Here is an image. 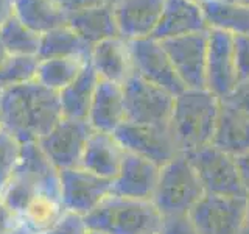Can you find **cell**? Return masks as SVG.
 Instances as JSON below:
<instances>
[{
  "label": "cell",
  "mask_w": 249,
  "mask_h": 234,
  "mask_svg": "<svg viewBox=\"0 0 249 234\" xmlns=\"http://www.w3.org/2000/svg\"><path fill=\"white\" fill-rule=\"evenodd\" d=\"M0 109L3 128L22 144L37 142L64 117L59 92L36 80L0 92Z\"/></svg>",
  "instance_id": "6da1fadb"
},
{
  "label": "cell",
  "mask_w": 249,
  "mask_h": 234,
  "mask_svg": "<svg viewBox=\"0 0 249 234\" xmlns=\"http://www.w3.org/2000/svg\"><path fill=\"white\" fill-rule=\"evenodd\" d=\"M221 100L207 89H185L175 97L170 119L179 152L187 155L213 144Z\"/></svg>",
  "instance_id": "7a4b0ae2"
},
{
  "label": "cell",
  "mask_w": 249,
  "mask_h": 234,
  "mask_svg": "<svg viewBox=\"0 0 249 234\" xmlns=\"http://www.w3.org/2000/svg\"><path fill=\"white\" fill-rule=\"evenodd\" d=\"M89 230L105 234H159L163 217L151 200L107 195L84 217Z\"/></svg>",
  "instance_id": "3957f363"
},
{
  "label": "cell",
  "mask_w": 249,
  "mask_h": 234,
  "mask_svg": "<svg viewBox=\"0 0 249 234\" xmlns=\"http://www.w3.org/2000/svg\"><path fill=\"white\" fill-rule=\"evenodd\" d=\"M199 178L184 153L160 167L153 203L162 217L189 215L193 206L204 197Z\"/></svg>",
  "instance_id": "277c9868"
},
{
  "label": "cell",
  "mask_w": 249,
  "mask_h": 234,
  "mask_svg": "<svg viewBox=\"0 0 249 234\" xmlns=\"http://www.w3.org/2000/svg\"><path fill=\"white\" fill-rule=\"evenodd\" d=\"M185 156L196 172L206 195L246 197L237 158L233 155L210 144Z\"/></svg>",
  "instance_id": "5b68a950"
},
{
  "label": "cell",
  "mask_w": 249,
  "mask_h": 234,
  "mask_svg": "<svg viewBox=\"0 0 249 234\" xmlns=\"http://www.w3.org/2000/svg\"><path fill=\"white\" fill-rule=\"evenodd\" d=\"M126 122L142 125L170 123L175 96L132 72L123 84Z\"/></svg>",
  "instance_id": "8992f818"
},
{
  "label": "cell",
  "mask_w": 249,
  "mask_h": 234,
  "mask_svg": "<svg viewBox=\"0 0 249 234\" xmlns=\"http://www.w3.org/2000/svg\"><path fill=\"white\" fill-rule=\"evenodd\" d=\"M114 136L122 144L124 152L150 159L159 167L165 166L181 153L171 133L170 123L142 125L124 122L115 130Z\"/></svg>",
  "instance_id": "52a82bcc"
},
{
  "label": "cell",
  "mask_w": 249,
  "mask_h": 234,
  "mask_svg": "<svg viewBox=\"0 0 249 234\" xmlns=\"http://www.w3.org/2000/svg\"><path fill=\"white\" fill-rule=\"evenodd\" d=\"M93 133L88 120L62 119L37 140L47 158L59 172L73 169L81 164L84 148Z\"/></svg>",
  "instance_id": "ba28073f"
},
{
  "label": "cell",
  "mask_w": 249,
  "mask_h": 234,
  "mask_svg": "<svg viewBox=\"0 0 249 234\" xmlns=\"http://www.w3.org/2000/svg\"><path fill=\"white\" fill-rule=\"evenodd\" d=\"M246 197L204 195L189 213L199 234H241L245 223Z\"/></svg>",
  "instance_id": "9c48e42d"
},
{
  "label": "cell",
  "mask_w": 249,
  "mask_h": 234,
  "mask_svg": "<svg viewBox=\"0 0 249 234\" xmlns=\"http://www.w3.org/2000/svg\"><path fill=\"white\" fill-rule=\"evenodd\" d=\"M129 49L134 74L168 91L175 97L185 91V86L178 77L173 62L160 41L153 36L134 39V41H129Z\"/></svg>",
  "instance_id": "30bf717a"
},
{
  "label": "cell",
  "mask_w": 249,
  "mask_h": 234,
  "mask_svg": "<svg viewBox=\"0 0 249 234\" xmlns=\"http://www.w3.org/2000/svg\"><path fill=\"white\" fill-rule=\"evenodd\" d=\"M237 84L238 74L233 55V36L229 31L210 28L207 36L206 89L223 100Z\"/></svg>",
  "instance_id": "8fae6325"
},
{
  "label": "cell",
  "mask_w": 249,
  "mask_h": 234,
  "mask_svg": "<svg viewBox=\"0 0 249 234\" xmlns=\"http://www.w3.org/2000/svg\"><path fill=\"white\" fill-rule=\"evenodd\" d=\"M61 203L70 213L88 215L107 195H111V179L101 178L81 166L59 172Z\"/></svg>",
  "instance_id": "7c38bea8"
},
{
  "label": "cell",
  "mask_w": 249,
  "mask_h": 234,
  "mask_svg": "<svg viewBox=\"0 0 249 234\" xmlns=\"http://www.w3.org/2000/svg\"><path fill=\"white\" fill-rule=\"evenodd\" d=\"M209 31L160 41L185 89H206Z\"/></svg>",
  "instance_id": "4fadbf2b"
},
{
  "label": "cell",
  "mask_w": 249,
  "mask_h": 234,
  "mask_svg": "<svg viewBox=\"0 0 249 234\" xmlns=\"http://www.w3.org/2000/svg\"><path fill=\"white\" fill-rule=\"evenodd\" d=\"M159 174L160 167L154 162L126 152L119 174L112 179L111 194L137 200H153Z\"/></svg>",
  "instance_id": "5bb4252c"
},
{
  "label": "cell",
  "mask_w": 249,
  "mask_h": 234,
  "mask_svg": "<svg viewBox=\"0 0 249 234\" xmlns=\"http://www.w3.org/2000/svg\"><path fill=\"white\" fill-rule=\"evenodd\" d=\"M165 0H115L112 2L119 35L126 41L154 35Z\"/></svg>",
  "instance_id": "9a60e30c"
},
{
  "label": "cell",
  "mask_w": 249,
  "mask_h": 234,
  "mask_svg": "<svg viewBox=\"0 0 249 234\" xmlns=\"http://www.w3.org/2000/svg\"><path fill=\"white\" fill-rule=\"evenodd\" d=\"M210 25L199 3L190 0H165L160 19L153 38L158 41L202 33L209 31Z\"/></svg>",
  "instance_id": "2e32d148"
},
{
  "label": "cell",
  "mask_w": 249,
  "mask_h": 234,
  "mask_svg": "<svg viewBox=\"0 0 249 234\" xmlns=\"http://www.w3.org/2000/svg\"><path fill=\"white\" fill-rule=\"evenodd\" d=\"M89 61L101 80L123 84L132 75V58L129 41L112 36L92 45Z\"/></svg>",
  "instance_id": "e0dca14e"
},
{
  "label": "cell",
  "mask_w": 249,
  "mask_h": 234,
  "mask_svg": "<svg viewBox=\"0 0 249 234\" xmlns=\"http://www.w3.org/2000/svg\"><path fill=\"white\" fill-rule=\"evenodd\" d=\"M88 122L93 131L115 133L122 123L126 122L123 86L112 81H98L95 96L92 98Z\"/></svg>",
  "instance_id": "ac0fdd59"
},
{
  "label": "cell",
  "mask_w": 249,
  "mask_h": 234,
  "mask_svg": "<svg viewBox=\"0 0 249 234\" xmlns=\"http://www.w3.org/2000/svg\"><path fill=\"white\" fill-rule=\"evenodd\" d=\"M124 155L126 152L112 133L93 131L86 144L80 166L112 181L122 167Z\"/></svg>",
  "instance_id": "d6986e66"
},
{
  "label": "cell",
  "mask_w": 249,
  "mask_h": 234,
  "mask_svg": "<svg viewBox=\"0 0 249 234\" xmlns=\"http://www.w3.org/2000/svg\"><path fill=\"white\" fill-rule=\"evenodd\" d=\"M18 170L36 184L41 195L61 201L59 170L47 158L37 142L22 144V156Z\"/></svg>",
  "instance_id": "ffe728a7"
},
{
  "label": "cell",
  "mask_w": 249,
  "mask_h": 234,
  "mask_svg": "<svg viewBox=\"0 0 249 234\" xmlns=\"http://www.w3.org/2000/svg\"><path fill=\"white\" fill-rule=\"evenodd\" d=\"M67 23L90 49L92 45L98 44L103 39L120 36L114 16L112 2L69 14Z\"/></svg>",
  "instance_id": "44dd1931"
},
{
  "label": "cell",
  "mask_w": 249,
  "mask_h": 234,
  "mask_svg": "<svg viewBox=\"0 0 249 234\" xmlns=\"http://www.w3.org/2000/svg\"><path fill=\"white\" fill-rule=\"evenodd\" d=\"M100 77L92 67L90 61L86 62L81 74L75 80L59 91V100L62 106V116L67 119L88 120L92 98L95 96Z\"/></svg>",
  "instance_id": "7402d4cb"
},
{
  "label": "cell",
  "mask_w": 249,
  "mask_h": 234,
  "mask_svg": "<svg viewBox=\"0 0 249 234\" xmlns=\"http://www.w3.org/2000/svg\"><path fill=\"white\" fill-rule=\"evenodd\" d=\"M213 145L233 155L249 152V114L232 108L221 101Z\"/></svg>",
  "instance_id": "603a6c76"
},
{
  "label": "cell",
  "mask_w": 249,
  "mask_h": 234,
  "mask_svg": "<svg viewBox=\"0 0 249 234\" xmlns=\"http://www.w3.org/2000/svg\"><path fill=\"white\" fill-rule=\"evenodd\" d=\"M14 16L39 35L67 23V14L54 0H14Z\"/></svg>",
  "instance_id": "cb8c5ba5"
},
{
  "label": "cell",
  "mask_w": 249,
  "mask_h": 234,
  "mask_svg": "<svg viewBox=\"0 0 249 234\" xmlns=\"http://www.w3.org/2000/svg\"><path fill=\"white\" fill-rule=\"evenodd\" d=\"M90 47L75 33V30L64 23L41 35L39 44V59L47 58H66V57H84L89 58Z\"/></svg>",
  "instance_id": "d4e9b609"
},
{
  "label": "cell",
  "mask_w": 249,
  "mask_h": 234,
  "mask_svg": "<svg viewBox=\"0 0 249 234\" xmlns=\"http://www.w3.org/2000/svg\"><path fill=\"white\" fill-rule=\"evenodd\" d=\"M210 28H220L232 35H249V6L224 0H206L201 5Z\"/></svg>",
  "instance_id": "484cf974"
},
{
  "label": "cell",
  "mask_w": 249,
  "mask_h": 234,
  "mask_svg": "<svg viewBox=\"0 0 249 234\" xmlns=\"http://www.w3.org/2000/svg\"><path fill=\"white\" fill-rule=\"evenodd\" d=\"M89 58L66 57V58H47L39 59L36 81L52 91H62L81 74Z\"/></svg>",
  "instance_id": "4316f807"
},
{
  "label": "cell",
  "mask_w": 249,
  "mask_h": 234,
  "mask_svg": "<svg viewBox=\"0 0 249 234\" xmlns=\"http://www.w3.org/2000/svg\"><path fill=\"white\" fill-rule=\"evenodd\" d=\"M0 39L10 55H20V57H37L41 35L16 18L10 19L0 28Z\"/></svg>",
  "instance_id": "83f0119b"
},
{
  "label": "cell",
  "mask_w": 249,
  "mask_h": 234,
  "mask_svg": "<svg viewBox=\"0 0 249 234\" xmlns=\"http://www.w3.org/2000/svg\"><path fill=\"white\" fill-rule=\"evenodd\" d=\"M64 211L66 209L62 208V203L59 200L39 195L20 214L22 225H25L36 234H42L54 225V222L64 214Z\"/></svg>",
  "instance_id": "f1b7e54d"
},
{
  "label": "cell",
  "mask_w": 249,
  "mask_h": 234,
  "mask_svg": "<svg viewBox=\"0 0 249 234\" xmlns=\"http://www.w3.org/2000/svg\"><path fill=\"white\" fill-rule=\"evenodd\" d=\"M39 66L37 57H20L10 55L0 66V92L27 84L36 80Z\"/></svg>",
  "instance_id": "f546056e"
},
{
  "label": "cell",
  "mask_w": 249,
  "mask_h": 234,
  "mask_svg": "<svg viewBox=\"0 0 249 234\" xmlns=\"http://www.w3.org/2000/svg\"><path fill=\"white\" fill-rule=\"evenodd\" d=\"M22 156V142L13 133L0 130V195L18 170Z\"/></svg>",
  "instance_id": "4dcf8cb0"
},
{
  "label": "cell",
  "mask_w": 249,
  "mask_h": 234,
  "mask_svg": "<svg viewBox=\"0 0 249 234\" xmlns=\"http://www.w3.org/2000/svg\"><path fill=\"white\" fill-rule=\"evenodd\" d=\"M42 234H89V226L86 223L84 215L64 211L53 226Z\"/></svg>",
  "instance_id": "1f68e13d"
},
{
  "label": "cell",
  "mask_w": 249,
  "mask_h": 234,
  "mask_svg": "<svg viewBox=\"0 0 249 234\" xmlns=\"http://www.w3.org/2000/svg\"><path fill=\"white\" fill-rule=\"evenodd\" d=\"M233 36V55L238 74V81L249 80V35Z\"/></svg>",
  "instance_id": "d6a6232c"
},
{
  "label": "cell",
  "mask_w": 249,
  "mask_h": 234,
  "mask_svg": "<svg viewBox=\"0 0 249 234\" xmlns=\"http://www.w3.org/2000/svg\"><path fill=\"white\" fill-rule=\"evenodd\" d=\"M159 234H199L190 222L189 215L163 217Z\"/></svg>",
  "instance_id": "836d02e7"
},
{
  "label": "cell",
  "mask_w": 249,
  "mask_h": 234,
  "mask_svg": "<svg viewBox=\"0 0 249 234\" xmlns=\"http://www.w3.org/2000/svg\"><path fill=\"white\" fill-rule=\"evenodd\" d=\"M223 103L229 105L232 108L238 109V111L249 114V80H243L238 81V84L235 86L228 97L221 100Z\"/></svg>",
  "instance_id": "e575fe53"
},
{
  "label": "cell",
  "mask_w": 249,
  "mask_h": 234,
  "mask_svg": "<svg viewBox=\"0 0 249 234\" xmlns=\"http://www.w3.org/2000/svg\"><path fill=\"white\" fill-rule=\"evenodd\" d=\"M22 225L20 215L0 197V234H6Z\"/></svg>",
  "instance_id": "d590c367"
},
{
  "label": "cell",
  "mask_w": 249,
  "mask_h": 234,
  "mask_svg": "<svg viewBox=\"0 0 249 234\" xmlns=\"http://www.w3.org/2000/svg\"><path fill=\"white\" fill-rule=\"evenodd\" d=\"M54 2H56L61 6V10L69 16L76 11L88 10V8L111 3V0H54Z\"/></svg>",
  "instance_id": "8d00e7d4"
},
{
  "label": "cell",
  "mask_w": 249,
  "mask_h": 234,
  "mask_svg": "<svg viewBox=\"0 0 249 234\" xmlns=\"http://www.w3.org/2000/svg\"><path fill=\"white\" fill-rule=\"evenodd\" d=\"M237 164L240 169L241 181H243V187L246 191V195H249V152L245 155L237 156Z\"/></svg>",
  "instance_id": "74e56055"
},
{
  "label": "cell",
  "mask_w": 249,
  "mask_h": 234,
  "mask_svg": "<svg viewBox=\"0 0 249 234\" xmlns=\"http://www.w3.org/2000/svg\"><path fill=\"white\" fill-rule=\"evenodd\" d=\"M14 18V0H0V28Z\"/></svg>",
  "instance_id": "f35d334b"
},
{
  "label": "cell",
  "mask_w": 249,
  "mask_h": 234,
  "mask_svg": "<svg viewBox=\"0 0 249 234\" xmlns=\"http://www.w3.org/2000/svg\"><path fill=\"white\" fill-rule=\"evenodd\" d=\"M249 234V195H246V209H245V223H243V233Z\"/></svg>",
  "instance_id": "ab89813d"
},
{
  "label": "cell",
  "mask_w": 249,
  "mask_h": 234,
  "mask_svg": "<svg viewBox=\"0 0 249 234\" xmlns=\"http://www.w3.org/2000/svg\"><path fill=\"white\" fill-rule=\"evenodd\" d=\"M6 234H36V233H33L30 228H27L25 225H20V226H18L16 230H13V231H10V233H6Z\"/></svg>",
  "instance_id": "60d3db41"
},
{
  "label": "cell",
  "mask_w": 249,
  "mask_h": 234,
  "mask_svg": "<svg viewBox=\"0 0 249 234\" xmlns=\"http://www.w3.org/2000/svg\"><path fill=\"white\" fill-rule=\"evenodd\" d=\"M10 57V53H8V50H6V47L3 45V42H2V39H0V66L3 64L5 62V59Z\"/></svg>",
  "instance_id": "b9f144b4"
},
{
  "label": "cell",
  "mask_w": 249,
  "mask_h": 234,
  "mask_svg": "<svg viewBox=\"0 0 249 234\" xmlns=\"http://www.w3.org/2000/svg\"><path fill=\"white\" fill-rule=\"evenodd\" d=\"M224 2H231V3H237V5H248L249 6V0H224Z\"/></svg>",
  "instance_id": "7bdbcfd3"
},
{
  "label": "cell",
  "mask_w": 249,
  "mask_h": 234,
  "mask_svg": "<svg viewBox=\"0 0 249 234\" xmlns=\"http://www.w3.org/2000/svg\"><path fill=\"white\" fill-rule=\"evenodd\" d=\"M3 128V117H2V109H0V130Z\"/></svg>",
  "instance_id": "ee69618b"
},
{
  "label": "cell",
  "mask_w": 249,
  "mask_h": 234,
  "mask_svg": "<svg viewBox=\"0 0 249 234\" xmlns=\"http://www.w3.org/2000/svg\"><path fill=\"white\" fill-rule=\"evenodd\" d=\"M89 234H105V233H101V231H95V230H89Z\"/></svg>",
  "instance_id": "f6af8a7d"
},
{
  "label": "cell",
  "mask_w": 249,
  "mask_h": 234,
  "mask_svg": "<svg viewBox=\"0 0 249 234\" xmlns=\"http://www.w3.org/2000/svg\"><path fill=\"white\" fill-rule=\"evenodd\" d=\"M190 2H195V3H199V5H202L206 2V0H190Z\"/></svg>",
  "instance_id": "bcb514c9"
},
{
  "label": "cell",
  "mask_w": 249,
  "mask_h": 234,
  "mask_svg": "<svg viewBox=\"0 0 249 234\" xmlns=\"http://www.w3.org/2000/svg\"><path fill=\"white\" fill-rule=\"evenodd\" d=\"M111 2H115V0H111Z\"/></svg>",
  "instance_id": "7dc6e473"
}]
</instances>
